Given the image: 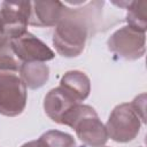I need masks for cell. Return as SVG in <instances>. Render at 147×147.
Here are the masks:
<instances>
[{"label":"cell","instance_id":"obj_1","mask_svg":"<svg viewBox=\"0 0 147 147\" xmlns=\"http://www.w3.org/2000/svg\"><path fill=\"white\" fill-rule=\"evenodd\" d=\"M102 1L74 2V7L64 3V9L53 33L56 52L65 57L78 56L85 47L88 33L100 17Z\"/></svg>","mask_w":147,"mask_h":147},{"label":"cell","instance_id":"obj_2","mask_svg":"<svg viewBox=\"0 0 147 147\" xmlns=\"http://www.w3.org/2000/svg\"><path fill=\"white\" fill-rule=\"evenodd\" d=\"M61 124L74 129L78 139L88 147H103L108 140L106 126L91 106L75 105L63 116Z\"/></svg>","mask_w":147,"mask_h":147},{"label":"cell","instance_id":"obj_3","mask_svg":"<svg viewBox=\"0 0 147 147\" xmlns=\"http://www.w3.org/2000/svg\"><path fill=\"white\" fill-rule=\"evenodd\" d=\"M140 125V118L131 103H121L111 110L105 126L108 138L116 142H129L138 136Z\"/></svg>","mask_w":147,"mask_h":147},{"label":"cell","instance_id":"obj_4","mask_svg":"<svg viewBox=\"0 0 147 147\" xmlns=\"http://www.w3.org/2000/svg\"><path fill=\"white\" fill-rule=\"evenodd\" d=\"M26 105V87L20 76L0 71V114L15 117L23 113Z\"/></svg>","mask_w":147,"mask_h":147},{"label":"cell","instance_id":"obj_5","mask_svg":"<svg viewBox=\"0 0 147 147\" xmlns=\"http://www.w3.org/2000/svg\"><path fill=\"white\" fill-rule=\"evenodd\" d=\"M31 1H3L0 3V26L3 38L13 40L26 32Z\"/></svg>","mask_w":147,"mask_h":147},{"label":"cell","instance_id":"obj_6","mask_svg":"<svg viewBox=\"0 0 147 147\" xmlns=\"http://www.w3.org/2000/svg\"><path fill=\"white\" fill-rule=\"evenodd\" d=\"M109 51L125 60H138L146 52V34L129 25L116 30L107 41Z\"/></svg>","mask_w":147,"mask_h":147},{"label":"cell","instance_id":"obj_7","mask_svg":"<svg viewBox=\"0 0 147 147\" xmlns=\"http://www.w3.org/2000/svg\"><path fill=\"white\" fill-rule=\"evenodd\" d=\"M13 49L23 63L31 62H46L53 60L55 53L40 39L30 32H25L23 36L10 40Z\"/></svg>","mask_w":147,"mask_h":147},{"label":"cell","instance_id":"obj_8","mask_svg":"<svg viewBox=\"0 0 147 147\" xmlns=\"http://www.w3.org/2000/svg\"><path fill=\"white\" fill-rule=\"evenodd\" d=\"M61 1H32L29 24L34 26H55L63 13Z\"/></svg>","mask_w":147,"mask_h":147},{"label":"cell","instance_id":"obj_9","mask_svg":"<svg viewBox=\"0 0 147 147\" xmlns=\"http://www.w3.org/2000/svg\"><path fill=\"white\" fill-rule=\"evenodd\" d=\"M77 102L71 95H69L62 87L52 88L44 99V109L46 115L55 123L61 124L63 116L75 106Z\"/></svg>","mask_w":147,"mask_h":147},{"label":"cell","instance_id":"obj_10","mask_svg":"<svg viewBox=\"0 0 147 147\" xmlns=\"http://www.w3.org/2000/svg\"><path fill=\"white\" fill-rule=\"evenodd\" d=\"M60 87H62L77 102H80L90 95L91 82L84 72L78 70H71L62 76Z\"/></svg>","mask_w":147,"mask_h":147},{"label":"cell","instance_id":"obj_11","mask_svg":"<svg viewBox=\"0 0 147 147\" xmlns=\"http://www.w3.org/2000/svg\"><path fill=\"white\" fill-rule=\"evenodd\" d=\"M20 78L25 87L37 90L46 84L49 78V68L42 62L22 63L20 67Z\"/></svg>","mask_w":147,"mask_h":147},{"label":"cell","instance_id":"obj_12","mask_svg":"<svg viewBox=\"0 0 147 147\" xmlns=\"http://www.w3.org/2000/svg\"><path fill=\"white\" fill-rule=\"evenodd\" d=\"M126 9H127V14H126L127 25L138 31L146 32V29H147V1L146 0L129 1Z\"/></svg>","mask_w":147,"mask_h":147},{"label":"cell","instance_id":"obj_13","mask_svg":"<svg viewBox=\"0 0 147 147\" xmlns=\"http://www.w3.org/2000/svg\"><path fill=\"white\" fill-rule=\"evenodd\" d=\"M37 144L38 147H76L74 137L59 130H49L42 133Z\"/></svg>","mask_w":147,"mask_h":147},{"label":"cell","instance_id":"obj_14","mask_svg":"<svg viewBox=\"0 0 147 147\" xmlns=\"http://www.w3.org/2000/svg\"><path fill=\"white\" fill-rule=\"evenodd\" d=\"M21 62L16 56L9 39H0V71H18Z\"/></svg>","mask_w":147,"mask_h":147},{"label":"cell","instance_id":"obj_15","mask_svg":"<svg viewBox=\"0 0 147 147\" xmlns=\"http://www.w3.org/2000/svg\"><path fill=\"white\" fill-rule=\"evenodd\" d=\"M145 105H146V94H145V93H142V94H140L139 96H137V98L133 100V102L131 103L133 110L136 111V114L138 115V117H139L144 123L146 122Z\"/></svg>","mask_w":147,"mask_h":147},{"label":"cell","instance_id":"obj_16","mask_svg":"<svg viewBox=\"0 0 147 147\" xmlns=\"http://www.w3.org/2000/svg\"><path fill=\"white\" fill-rule=\"evenodd\" d=\"M21 147H38V144H37V141H36V140H33V141L25 142V144H24V145H22Z\"/></svg>","mask_w":147,"mask_h":147},{"label":"cell","instance_id":"obj_17","mask_svg":"<svg viewBox=\"0 0 147 147\" xmlns=\"http://www.w3.org/2000/svg\"><path fill=\"white\" fill-rule=\"evenodd\" d=\"M0 39H3V34H2V30H1V26H0Z\"/></svg>","mask_w":147,"mask_h":147},{"label":"cell","instance_id":"obj_18","mask_svg":"<svg viewBox=\"0 0 147 147\" xmlns=\"http://www.w3.org/2000/svg\"><path fill=\"white\" fill-rule=\"evenodd\" d=\"M106 147H107V146H106Z\"/></svg>","mask_w":147,"mask_h":147}]
</instances>
